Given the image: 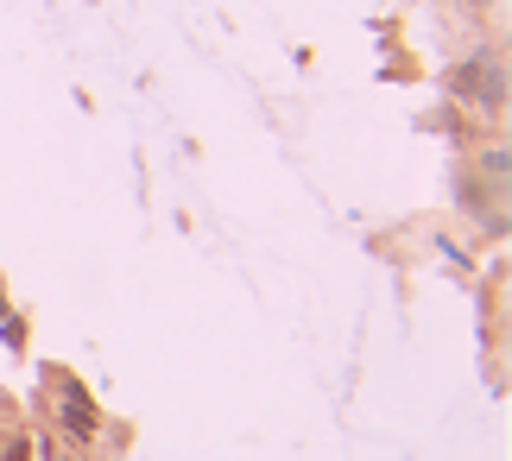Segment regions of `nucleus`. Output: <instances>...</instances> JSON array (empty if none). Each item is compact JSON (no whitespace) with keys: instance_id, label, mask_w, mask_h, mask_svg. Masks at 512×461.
Returning a JSON list of instances; mask_svg holds the SVG:
<instances>
[{"instance_id":"2","label":"nucleus","mask_w":512,"mask_h":461,"mask_svg":"<svg viewBox=\"0 0 512 461\" xmlns=\"http://www.w3.org/2000/svg\"><path fill=\"white\" fill-rule=\"evenodd\" d=\"M51 392H57V430H64L70 443H95V430H102V411H95V398L76 386V379H64V373L51 379Z\"/></svg>"},{"instance_id":"5","label":"nucleus","mask_w":512,"mask_h":461,"mask_svg":"<svg viewBox=\"0 0 512 461\" xmlns=\"http://www.w3.org/2000/svg\"><path fill=\"white\" fill-rule=\"evenodd\" d=\"M481 171H487V177H506V146H494V152H481Z\"/></svg>"},{"instance_id":"4","label":"nucleus","mask_w":512,"mask_h":461,"mask_svg":"<svg viewBox=\"0 0 512 461\" xmlns=\"http://www.w3.org/2000/svg\"><path fill=\"white\" fill-rule=\"evenodd\" d=\"M0 461H32V436H7V443H0Z\"/></svg>"},{"instance_id":"3","label":"nucleus","mask_w":512,"mask_h":461,"mask_svg":"<svg viewBox=\"0 0 512 461\" xmlns=\"http://www.w3.org/2000/svg\"><path fill=\"white\" fill-rule=\"evenodd\" d=\"M462 209L475 215V222H487V228H494V234L506 228V215H500V203H487V196H481L475 184H462Z\"/></svg>"},{"instance_id":"1","label":"nucleus","mask_w":512,"mask_h":461,"mask_svg":"<svg viewBox=\"0 0 512 461\" xmlns=\"http://www.w3.org/2000/svg\"><path fill=\"white\" fill-rule=\"evenodd\" d=\"M443 89L449 95H468L481 114H506V64H500V51H481V57H468V64H456L443 76Z\"/></svg>"}]
</instances>
